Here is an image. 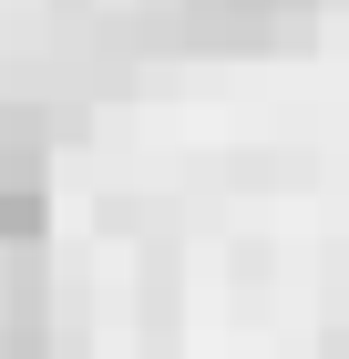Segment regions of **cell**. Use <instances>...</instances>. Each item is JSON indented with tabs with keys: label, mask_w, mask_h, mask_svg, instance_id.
<instances>
[{
	"label": "cell",
	"mask_w": 349,
	"mask_h": 359,
	"mask_svg": "<svg viewBox=\"0 0 349 359\" xmlns=\"http://www.w3.org/2000/svg\"><path fill=\"white\" fill-rule=\"evenodd\" d=\"M329 359H349V329H339V339H329Z\"/></svg>",
	"instance_id": "cell-4"
},
{
	"label": "cell",
	"mask_w": 349,
	"mask_h": 359,
	"mask_svg": "<svg viewBox=\"0 0 349 359\" xmlns=\"http://www.w3.org/2000/svg\"><path fill=\"white\" fill-rule=\"evenodd\" d=\"M41 226H52V195L41 185H0V247H41Z\"/></svg>",
	"instance_id": "cell-3"
},
{
	"label": "cell",
	"mask_w": 349,
	"mask_h": 359,
	"mask_svg": "<svg viewBox=\"0 0 349 359\" xmlns=\"http://www.w3.org/2000/svg\"><path fill=\"white\" fill-rule=\"evenodd\" d=\"M175 31L206 52H257V41H298L308 0H175Z\"/></svg>",
	"instance_id": "cell-1"
},
{
	"label": "cell",
	"mask_w": 349,
	"mask_h": 359,
	"mask_svg": "<svg viewBox=\"0 0 349 359\" xmlns=\"http://www.w3.org/2000/svg\"><path fill=\"white\" fill-rule=\"evenodd\" d=\"M41 165H52V123L31 103H0V185H41Z\"/></svg>",
	"instance_id": "cell-2"
}]
</instances>
